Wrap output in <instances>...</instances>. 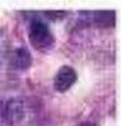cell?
Instances as JSON below:
<instances>
[{"label":"cell","instance_id":"1","mask_svg":"<svg viewBox=\"0 0 122 126\" xmlns=\"http://www.w3.org/2000/svg\"><path fill=\"white\" fill-rule=\"evenodd\" d=\"M29 102L25 97L15 96L0 101V126H17L29 114Z\"/></svg>","mask_w":122,"mask_h":126},{"label":"cell","instance_id":"2","mask_svg":"<svg viewBox=\"0 0 122 126\" xmlns=\"http://www.w3.org/2000/svg\"><path fill=\"white\" fill-rule=\"evenodd\" d=\"M29 41L37 51L49 53L55 45V37L49 25L39 18L31 20L29 24Z\"/></svg>","mask_w":122,"mask_h":126},{"label":"cell","instance_id":"3","mask_svg":"<svg viewBox=\"0 0 122 126\" xmlns=\"http://www.w3.org/2000/svg\"><path fill=\"white\" fill-rule=\"evenodd\" d=\"M77 80V74L71 66H62L57 71L53 80L54 88L58 92H66Z\"/></svg>","mask_w":122,"mask_h":126},{"label":"cell","instance_id":"4","mask_svg":"<svg viewBox=\"0 0 122 126\" xmlns=\"http://www.w3.org/2000/svg\"><path fill=\"white\" fill-rule=\"evenodd\" d=\"M31 63V55L25 47H20L11 54L9 64L16 70H25Z\"/></svg>","mask_w":122,"mask_h":126},{"label":"cell","instance_id":"5","mask_svg":"<svg viewBox=\"0 0 122 126\" xmlns=\"http://www.w3.org/2000/svg\"><path fill=\"white\" fill-rule=\"evenodd\" d=\"M7 55V38L5 34L0 30V67H1L4 59H5Z\"/></svg>","mask_w":122,"mask_h":126},{"label":"cell","instance_id":"6","mask_svg":"<svg viewBox=\"0 0 122 126\" xmlns=\"http://www.w3.org/2000/svg\"><path fill=\"white\" fill-rule=\"evenodd\" d=\"M76 126H98V125L92 122V121H84V122H81V124H79Z\"/></svg>","mask_w":122,"mask_h":126}]
</instances>
